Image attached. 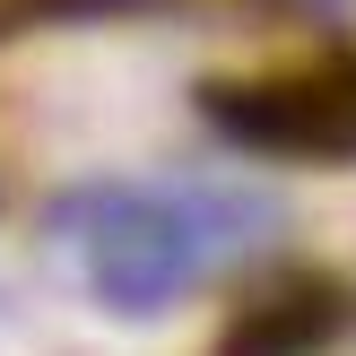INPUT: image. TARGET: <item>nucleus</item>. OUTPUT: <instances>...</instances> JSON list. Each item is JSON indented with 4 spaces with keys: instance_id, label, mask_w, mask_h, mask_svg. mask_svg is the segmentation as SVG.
<instances>
[{
    "instance_id": "1",
    "label": "nucleus",
    "mask_w": 356,
    "mask_h": 356,
    "mask_svg": "<svg viewBox=\"0 0 356 356\" xmlns=\"http://www.w3.org/2000/svg\"><path fill=\"white\" fill-rule=\"evenodd\" d=\"M252 209L235 191H174V183H104L79 191L61 209V252L87 278L104 313L122 322H148V313L183 305L218 261H235L252 243Z\"/></svg>"
},
{
    "instance_id": "2",
    "label": "nucleus",
    "mask_w": 356,
    "mask_h": 356,
    "mask_svg": "<svg viewBox=\"0 0 356 356\" xmlns=\"http://www.w3.org/2000/svg\"><path fill=\"white\" fill-rule=\"evenodd\" d=\"M313 9H330V17H348V26H356V0H313Z\"/></svg>"
}]
</instances>
